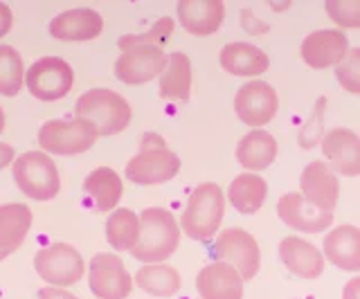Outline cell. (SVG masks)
<instances>
[{
  "instance_id": "d590c367",
  "label": "cell",
  "mask_w": 360,
  "mask_h": 299,
  "mask_svg": "<svg viewBox=\"0 0 360 299\" xmlns=\"http://www.w3.org/2000/svg\"><path fill=\"white\" fill-rule=\"evenodd\" d=\"M342 299H360V277H354L345 284Z\"/></svg>"
},
{
  "instance_id": "7a4b0ae2",
  "label": "cell",
  "mask_w": 360,
  "mask_h": 299,
  "mask_svg": "<svg viewBox=\"0 0 360 299\" xmlns=\"http://www.w3.org/2000/svg\"><path fill=\"white\" fill-rule=\"evenodd\" d=\"M75 115L79 119L90 121L99 138L117 135L131 124V106L122 95L106 91V88H95L77 99Z\"/></svg>"
},
{
  "instance_id": "d6986e66",
  "label": "cell",
  "mask_w": 360,
  "mask_h": 299,
  "mask_svg": "<svg viewBox=\"0 0 360 299\" xmlns=\"http://www.w3.org/2000/svg\"><path fill=\"white\" fill-rule=\"evenodd\" d=\"M176 9L180 25L194 36L214 34L225 16V5L221 0H180Z\"/></svg>"
},
{
  "instance_id": "4fadbf2b",
  "label": "cell",
  "mask_w": 360,
  "mask_h": 299,
  "mask_svg": "<svg viewBox=\"0 0 360 299\" xmlns=\"http://www.w3.org/2000/svg\"><path fill=\"white\" fill-rule=\"evenodd\" d=\"M349 52V41L342 29H318L302 41L300 54L313 70H324L338 65Z\"/></svg>"
},
{
  "instance_id": "30bf717a",
  "label": "cell",
  "mask_w": 360,
  "mask_h": 299,
  "mask_svg": "<svg viewBox=\"0 0 360 299\" xmlns=\"http://www.w3.org/2000/svg\"><path fill=\"white\" fill-rule=\"evenodd\" d=\"M34 268L50 286H72L84 277V259L68 243H54L37 252Z\"/></svg>"
},
{
  "instance_id": "8fae6325",
  "label": "cell",
  "mask_w": 360,
  "mask_h": 299,
  "mask_svg": "<svg viewBox=\"0 0 360 299\" xmlns=\"http://www.w3.org/2000/svg\"><path fill=\"white\" fill-rule=\"evenodd\" d=\"M169 57L162 48H151V46H133L122 52V57L115 61V77L122 84L129 86H140L151 81L153 77L167 70Z\"/></svg>"
},
{
  "instance_id": "74e56055",
  "label": "cell",
  "mask_w": 360,
  "mask_h": 299,
  "mask_svg": "<svg viewBox=\"0 0 360 299\" xmlns=\"http://www.w3.org/2000/svg\"><path fill=\"white\" fill-rule=\"evenodd\" d=\"M3 131H5V110L0 108V133H3Z\"/></svg>"
},
{
  "instance_id": "603a6c76",
  "label": "cell",
  "mask_w": 360,
  "mask_h": 299,
  "mask_svg": "<svg viewBox=\"0 0 360 299\" xmlns=\"http://www.w3.org/2000/svg\"><path fill=\"white\" fill-rule=\"evenodd\" d=\"M277 158V140L268 131H250L236 144V160L248 171H264Z\"/></svg>"
},
{
  "instance_id": "d4e9b609",
  "label": "cell",
  "mask_w": 360,
  "mask_h": 299,
  "mask_svg": "<svg viewBox=\"0 0 360 299\" xmlns=\"http://www.w3.org/2000/svg\"><path fill=\"white\" fill-rule=\"evenodd\" d=\"M268 194V182L257 173H241L228 187V201L241 214H257Z\"/></svg>"
},
{
  "instance_id": "3957f363",
  "label": "cell",
  "mask_w": 360,
  "mask_h": 299,
  "mask_svg": "<svg viewBox=\"0 0 360 299\" xmlns=\"http://www.w3.org/2000/svg\"><path fill=\"white\" fill-rule=\"evenodd\" d=\"M225 212V196L217 182H200L191 192L180 218V227L194 241H210L217 237Z\"/></svg>"
},
{
  "instance_id": "f546056e",
  "label": "cell",
  "mask_w": 360,
  "mask_h": 299,
  "mask_svg": "<svg viewBox=\"0 0 360 299\" xmlns=\"http://www.w3.org/2000/svg\"><path fill=\"white\" fill-rule=\"evenodd\" d=\"M25 84V63L11 46H0V95L16 97Z\"/></svg>"
},
{
  "instance_id": "ffe728a7",
  "label": "cell",
  "mask_w": 360,
  "mask_h": 299,
  "mask_svg": "<svg viewBox=\"0 0 360 299\" xmlns=\"http://www.w3.org/2000/svg\"><path fill=\"white\" fill-rule=\"evenodd\" d=\"M104 29V18L95 9H68L52 18L50 34L59 41H90Z\"/></svg>"
},
{
  "instance_id": "83f0119b",
  "label": "cell",
  "mask_w": 360,
  "mask_h": 299,
  "mask_svg": "<svg viewBox=\"0 0 360 299\" xmlns=\"http://www.w3.org/2000/svg\"><path fill=\"white\" fill-rule=\"evenodd\" d=\"M135 284L153 297H174L180 291V274L167 263H146L135 272Z\"/></svg>"
},
{
  "instance_id": "e575fe53",
  "label": "cell",
  "mask_w": 360,
  "mask_h": 299,
  "mask_svg": "<svg viewBox=\"0 0 360 299\" xmlns=\"http://www.w3.org/2000/svg\"><path fill=\"white\" fill-rule=\"evenodd\" d=\"M11 23H14V16H11V9L0 3V36H5L7 32L11 29Z\"/></svg>"
},
{
  "instance_id": "4316f807",
  "label": "cell",
  "mask_w": 360,
  "mask_h": 299,
  "mask_svg": "<svg viewBox=\"0 0 360 299\" xmlns=\"http://www.w3.org/2000/svg\"><path fill=\"white\" fill-rule=\"evenodd\" d=\"M84 192L95 201L97 212H108V209L117 207L124 185L120 175L110 167H99L84 180Z\"/></svg>"
},
{
  "instance_id": "ac0fdd59",
  "label": "cell",
  "mask_w": 360,
  "mask_h": 299,
  "mask_svg": "<svg viewBox=\"0 0 360 299\" xmlns=\"http://www.w3.org/2000/svg\"><path fill=\"white\" fill-rule=\"evenodd\" d=\"M279 259L286 270L300 279H318L324 272V254L300 237H286L279 243Z\"/></svg>"
},
{
  "instance_id": "9a60e30c",
  "label": "cell",
  "mask_w": 360,
  "mask_h": 299,
  "mask_svg": "<svg viewBox=\"0 0 360 299\" xmlns=\"http://www.w3.org/2000/svg\"><path fill=\"white\" fill-rule=\"evenodd\" d=\"M300 192L307 201L326 212H333L340 196V182L335 171L322 160H313L307 164L300 175Z\"/></svg>"
},
{
  "instance_id": "484cf974",
  "label": "cell",
  "mask_w": 360,
  "mask_h": 299,
  "mask_svg": "<svg viewBox=\"0 0 360 299\" xmlns=\"http://www.w3.org/2000/svg\"><path fill=\"white\" fill-rule=\"evenodd\" d=\"M160 97L174 102H187L191 95V63L183 52H172L167 61V70L160 77Z\"/></svg>"
},
{
  "instance_id": "5b68a950",
  "label": "cell",
  "mask_w": 360,
  "mask_h": 299,
  "mask_svg": "<svg viewBox=\"0 0 360 299\" xmlns=\"http://www.w3.org/2000/svg\"><path fill=\"white\" fill-rule=\"evenodd\" d=\"M14 182L34 201H52L61 190L59 169L50 156L41 151H27L14 162Z\"/></svg>"
},
{
  "instance_id": "cb8c5ba5",
  "label": "cell",
  "mask_w": 360,
  "mask_h": 299,
  "mask_svg": "<svg viewBox=\"0 0 360 299\" xmlns=\"http://www.w3.org/2000/svg\"><path fill=\"white\" fill-rule=\"evenodd\" d=\"M32 227V212L27 205H3L0 207V259L16 252Z\"/></svg>"
},
{
  "instance_id": "7402d4cb",
  "label": "cell",
  "mask_w": 360,
  "mask_h": 299,
  "mask_svg": "<svg viewBox=\"0 0 360 299\" xmlns=\"http://www.w3.org/2000/svg\"><path fill=\"white\" fill-rule=\"evenodd\" d=\"M221 68L234 77H257L270 68V59L262 48L236 41L221 50Z\"/></svg>"
},
{
  "instance_id": "5bb4252c",
  "label": "cell",
  "mask_w": 360,
  "mask_h": 299,
  "mask_svg": "<svg viewBox=\"0 0 360 299\" xmlns=\"http://www.w3.org/2000/svg\"><path fill=\"white\" fill-rule=\"evenodd\" d=\"M277 214L284 223L297 232H309V234H318L333 223V212H326L311 205L307 198L297 192L284 194L277 203Z\"/></svg>"
},
{
  "instance_id": "277c9868",
  "label": "cell",
  "mask_w": 360,
  "mask_h": 299,
  "mask_svg": "<svg viewBox=\"0 0 360 299\" xmlns=\"http://www.w3.org/2000/svg\"><path fill=\"white\" fill-rule=\"evenodd\" d=\"M180 171V158L165 147L155 133H146L140 142V153L127 162V178L135 185H160L176 178Z\"/></svg>"
},
{
  "instance_id": "f1b7e54d",
  "label": "cell",
  "mask_w": 360,
  "mask_h": 299,
  "mask_svg": "<svg viewBox=\"0 0 360 299\" xmlns=\"http://www.w3.org/2000/svg\"><path fill=\"white\" fill-rule=\"evenodd\" d=\"M140 239V218L133 209H115L106 220V241L115 250H133Z\"/></svg>"
},
{
  "instance_id": "4dcf8cb0",
  "label": "cell",
  "mask_w": 360,
  "mask_h": 299,
  "mask_svg": "<svg viewBox=\"0 0 360 299\" xmlns=\"http://www.w3.org/2000/svg\"><path fill=\"white\" fill-rule=\"evenodd\" d=\"M174 20L165 16L160 20H155L153 27L146 32V34H129V36H122L120 39V50L124 52L127 48H133V46H151V48H165V43L169 41L174 32Z\"/></svg>"
},
{
  "instance_id": "e0dca14e",
  "label": "cell",
  "mask_w": 360,
  "mask_h": 299,
  "mask_svg": "<svg viewBox=\"0 0 360 299\" xmlns=\"http://www.w3.org/2000/svg\"><path fill=\"white\" fill-rule=\"evenodd\" d=\"M196 291L200 299H241L243 277L225 261L207 263L196 277Z\"/></svg>"
},
{
  "instance_id": "9c48e42d",
  "label": "cell",
  "mask_w": 360,
  "mask_h": 299,
  "mask_svg": "<svg viewBox=\"0 0 360 299\" xmlns=\"http://www.w3.org/2000/svg\"><path fill=\"white\" fill-rule=\"evenodd\" d=\"M214 254L234 265L243 281H250L259 272V263H262V250H259L257 239L241 227H228L217 237V246H214Z\"/></svg>"
},
{
  "instance_id": "8992f818",
  "label": "cell",
  "mask_w": 360,
  "mask_h": 299,
  "mask_svg": "<svg viewBox=\"0 0 360 299\" xmlns=\"http://www.w3.org/2000/svg\"><path fill=\"white\" fill-rule=\"evenodd\" d=\"M97 128L86 119H52L45 121L39 131V144L43 151L54 156H79L90 151L97 142Z\"/></svg>"
},
{
  "instance_id": "1f68e13d",
  "label": "cell",
  "mask_w": 360,
  "mask_h": 299,
  "mask_svg": "<svg viewBox=\"0 0 360 299\" xmlns=\"http://www.w3.org/2000/svg\"><path fill=\"white\" fill-rule=\"evenodd\" d=\"M335 79L347 93L360 95V48L345 54V59L335 65Z\"/></svg>"
},
{
  "instance_id": "2e32d148",
  "label": "cell",
  "mask_w": 360,
  "mask_h": 299,
  "mask_svg": "<svg viewBox=\"0 0 360 299\" xmlns=\"http://www.w3.org/2000/svg\"><path fill=\"white\" fill-rule=\"evenodd\" d=\"M324 158L331 162L335 173L345 178L360 175V138L349 128H333L322 140Z\"/></svg>"
},
{
  "instance_id": "52a82bcc",
  "label": "cell",
  "mask_w": 360,
  "mask_h": 299,
  "mask_svg": "<svg viewBox=\"0 0 360 299\" xmlns=\"http://www.w3.org/2000/svg\"><path fill=\"white\" fill-rule=\"evenodd\" d=\"M25 86L39 102H59L75 86L72 65L59 57H43L30 65Z\"/></svg>"
},
{
  "instance_id": "6da1fadb",
  "label": "cell",
  "mask_w": 360,
  "mask_h": 299,
  "mask_svg": "<svg viewBox=\"0 0 360 299\" xmlns=\"http://www.w3.org/2000/svg\"><path fill=\"white\" fill-rule=\"evenodd\" d=\"M180 246V227L174 214L162 207H149L140 216V239L131 254L142 263L169 259Z\"/></svg>"
},
{
  "instance_id": "ba28073f",
  "label": "cell",
  "mask_w": 360,
  "mask_h": 299,
  "mask_svg": "<svg viewBox=\"0 0 360 299\" xmlns=\"http://www.w3.org/2000/svg\"><path fill=\"white\" fill-rule=\"evenodd\" d=\"M88 286L97 299H127L133 291V279L117 254L99 252L90 259Z\"/></svg>"
},
{
  "instance_id": "44dd1931",
  "label": "cell",
  "mask_w": 360,
  "mask_h": 299,
  "mask_svg": "<svg viewBox=\"0 0 360 299\" xmlns=\"http://www.w3.org/2000/svg\"><path fill=\"white\" fill-rule=\"evenodd\" d=\"M324 257L340 270H360V230L354 225H338L324 239Z\"/></svg>"
},
{
  "instance_id": "7c38bea8",
  "label": "cell",
  "mask_w": 360,
  "mask_h": 299,
  "mask_svg": "<svg viewBox=\"0 0 360 299\" xmlns=\"http://www.w3.org/2000/svg\"><path fill=\"white\" fill-rule=\"evenodd\" d=\"M277 91L266 81L243 84L234 95V110L248 126H264L277 115Z\"/></svg>"
},
{
  "instance_id": "8d00e7d4",
  "label": "cell",
  "mask_w": 360,
  "mask_h": 299,
  "mask_svg": "<svg viewBox=\"0 0 360 299\" xmlns=\"http://www.w3.org/2000/svg\"><path fill=\"white\" fill-rule=\"evenodd\" d=\"M14 149L9 147V144H5V142H0V169H5L7 164H11L14 162Z\"/></svg>"
},
{
  "instance_id": "d6a6232c",
  "label": "cell",
  "mask_w": 360,
  "mask_h": 299,
  "mask_svg": "<svg viewBox=\"0 0 360 299\" xmlns=\"http://www.w3.org/2000/svg\"><path fill=\"white\" fill-rule=\"evenodd\" d=\"M326 14L338 27L358 29L360 27V0H329L324 5Z\"/></svg>"
},
{
  "instance_id": "836d02e7",
  "label": "cell",
  "mask_w": 360,
  "mask_h": 299,
  "mask_svg": "<svg viewBox=\"0 0 360 299\" xmlns=\"http://www.w3.org/2000/svg\"><path fill=\"white\" fill-rule=\"evenodd\" d=\"M39 299H77V297L72 293L63 291V288L48 286V288H41L39 291Z\"/></svg>"
}]
</instances>
